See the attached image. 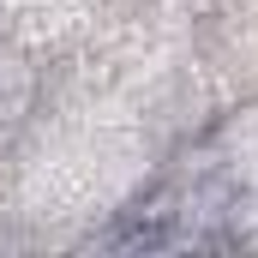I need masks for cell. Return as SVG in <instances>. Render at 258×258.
Segmentation results:
<instances>
[{
  "label": "cell",
  "instance_id": "cell-1",
  "mask_svg": "<svg viewBox=\"0 0 258 258\" xmlns=\"http://www.w3.org/2000/svg\"><path fill=\"white\" fill-rule=\"evenodd\" d=\"M30 102H36V72L12 42H0V132L18 126L30 114Z\"/></svg>",
  "mask_w": 258,
  "mask_h": 258
}]
</instances>
